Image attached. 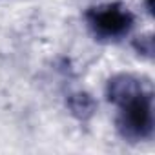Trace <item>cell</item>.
I'll return each mask as SVG.
<instances>
[{
    "label": "cell",
    "mask_w": 155,
    "mask_h": 155,
    "mask_svg": "<svg viewBox=\"0 0 155 155\" xmlns=\"http://www.w3.org/2000/svg\"><path fill=\"white\" fill-rule=\"evenodd\" d=\"M108 101L119 108L117 128L128 140H146L153 133L151 84L131 73H120L106 86Z\"/></svg>",
    "instance_id": "cell-1"
},
{
    "label": "cell",
    "mask_w": 155,
    "mask_h": 155,
    "mask_svg": "<svg viewBox=\"0 0 155 155\" xmlns=\"http://www.w3.org/2000/svg\"><path fill=\"white\" fill-rule=\"evenodd\" d=\"M86 20L93 35L104 40L122 38L133 28V15L120 4H102L91 8Z\"/></svg>",
    "instance_id": "cell-2"
},
{
    "label": "cell",
    "mask_w": 155,
    "mask_h": 155,
    "mask_svg": "<svg viewBox=\"0 0 155 155\" xmlns=\"http://www.w3.org/2000/svg\"><path fill=\"white\" fill-rule=\"evenodd\" d=\"M68 106H69L71 113H73L75 117H79V119H88V117H91L93 111H95V108H97L95 101H93L88 93H82V91L73 93V95L68 99Z\"/></svg>",
    "instance_id": "cell-3"
},
{
    "label": "cell",
    "mask_w": 155,
    "mask_h": 155,
    "mask_svg": "<svg viewBox=\"0 0 155 155\" xmlns=\"http://www.w3.org/2000/svg\"><path fill=\"white\" fill-rule=\"evenodd\" d=\"M137 46V49L142 53V55H151V51H153V42H151V38L150 37H140V42H137L135 44Z\"/></svg>",
    "instance_id": "cell-4"
}]
</instances>
